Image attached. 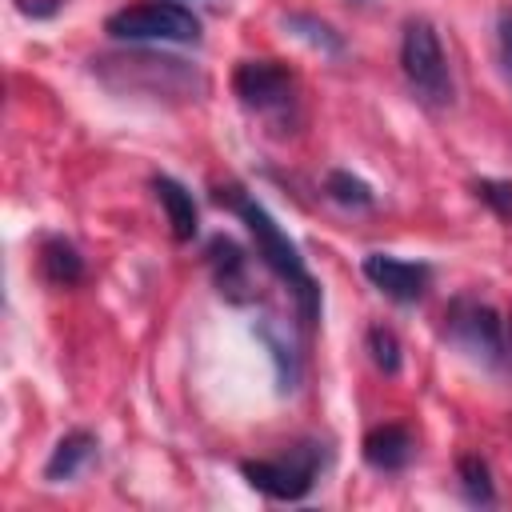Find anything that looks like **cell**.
Returning a JSON list of instances; mask_svg holds the SVG:
<instances>
[{
  "label": "cell",
  "instance_id": "7c38bea8",
  "mask_svg": "<svg viewBox=\"0 0 512 512\" xmlns=\"http://www.w3.org/2000/svg\"><path fill=\"white\" fill-rule=\"evenodd\" d=\"M256 336L264 340V348H268V356H272L276 388H280V392H292V388L300 384V376H304V360H300L296 340H292V336H288V328H280L272 316L256 324Z\"/></svg>",
  "mask_w": 512,
  "mask_h": 512
},
{
  "label": "cell",
  "instance_id": "ac0fdd59",
  "mask_svg": "<svg viewBox=\"0 0 512 512\" xmlns=\"http://www.w3.org/2000/svg\"><path fill=\"white\" fill-rule=\"evenodd\" d=\"M472 196H476L480 204H488L500 220H512V180L480 176V180H472Z\"/></svg>",
  "mask_w": 512,
  "mask_h": 512
},
{
  "label": "cell",
  "instance_id": "ffe728a7",
  "mask_svg": "<svg viewBox=\"0 0 512 512\" xmlns=\"http://www.w3.org/2000/svg\"><path fill=\"white\" fill-rule=\"evenodd\" d=\"M12 4H16V12L28 16V20H52L68 0H12Z\"/></svg>",
  "mask_w": 512,
  "mask_h": 512
},
{
  "label": "cell",
  "instance_id": "9c48e42d",
  "mask_svg": "<svg viewBox=\"0 0 512 512\" xmlns=\"http://www.w3.org/2000/svg\"><path fill=\"white\" fill-rule=\"evenodd\" d=\"M360 452H364V460H368L376 472H400V468L412 464L416 440H412V432H408L404 424H376V428L364 436Z\"/></svg>",
  "mask_w": 512,
  "mask_h": 512
},
{
  "label": "cell",
  "instance_id": "6da1fadb",
  "mask_svg": "<svg viewBox=\"0 0 512 512\" xmlns=\"http://www.w3.org/2000/svg\"><path fill=\"white\" fill-rule=\"evenodd\" d=\"M212 200H216L220 208H228L232 216L244 220V228H248V236H252V244H256L260 264H264L276 280H284V284L292 288L300 324L312 328V324L320 320L324 296H320V284H316V276L308 272V264H304V256H300V248H296V240H292V236L276 224V216H272L248 188H240V184H220V188H212Z\"/></svg>",
  "mask_w": 512,
  "mask_h": 512
},
{
  "label": "cell",
  "instance_id": "4fadbf2b",
  "mask_svg": "<svg viewBox=\"0 0 512 512\" xmlns=\"http://www.w3.org/2000/svg\"><path fill=\"white\" fill-rule=\"evenodd\" d=\"M40 276L52 288H72L84 280V256L72 240L64 236H44L40 240Z\"/></svg>",
  "mask_w": 512,
  "mask_h": 512
},
{
  "label": "cell",
  "instance_id": "8fae6325",
  "mask_svg": "<svg viewBox=\"0 0 512 512\" xmlns=\"http://www.w3.org/2000/svg\"><path fill=\"white\" fill-rule=\"evenodd\" d=\"M152 196L160 200L164 216H168V232L176 244H188L196 232H200V212H196V200L192 192L172 180V176H152Z\"/></svg>",
  "mask_w": 512,
  "mask_h": 512
},
{
  "label": "cell",
  "instance_id": "e0dca14e",
  "mask_svg": "<svg viewBox=\"0 0 512 512\" xmlns=\"http://www.w3.org/2000/svg\"><path fill=\"white\" fill-rule=\"evenodd\" d=\"M364 348H368L372 364H376L384 376H396V372H400L404 356H400V340H396V332H392V328L372 324V328H368V336H364Z\"/></svg>",
  "mask_w": 512,
  "mask_h": 512
},
{
  "label": "cell",
  "instance_id": "7402d4cb",
  "mask_svg": "<svg viewBox=\"0 0 512 512\" xmlns=\"http://www.w3.org/2000/svg\"><path fill=\"white\" fill-rule=\"evenodd\" d=\"M356 4H364V0H356Z\"/></svg>",
  "mask_w": 512,
  "mask_h": 512
},
{
  "label": "cell",
  "instance_id": "5bb4252c",
  "mask_svg": "<svg viewBox=\"0 0 512 512\" xmlns=\"http://www.w3.org/2000/svg\"><path fill=\"white\" fill-rule=\"evenodd\" d=\"M456 484H460V496L472 504V508H488L496 504V484H492V468L484 456L468 452L456 460Z\"/></svg>",
  "mask_w": 512,
  "mask_h": 512
},
{
  "label": "cell",
  "instance_id": "3957f363",
  "mask_svg": "<svg viewBox=\"0 0 512 512\" xmlns=\"http://www.w3.org/2000/svg\"><path fill=\"white\" fill-rule=\"evenodd\" d=\"M440 332H444V340L452 348H460L464 356H472L484 368H500L508 360V324L484 300L456 296L444 308V328Z\"/></svg>",
  "mask_w": 512,
  "mask_h": 512
},
{
  "label": "cell",
  "instance_id": "d6986e66",
  "mask_svg": "<svg viewBox=\"0 0 512 512\" xmlns=\"http://www.w3.org/2000/svg\"><path fill=\"white\" fill-rule=\"evenodd\" d=\"M496 56H500V68L512 84V8H504L496 20Z\"/></svg>",
  "mask_w": 512,
  "mask_h": 512
},
{
  "label": "cell",
  "instance_id": "44dd1931",
  "mask_svg": "<svg viewBox=\"0 0 512 512\" xmlns=\"http://www.w3.org/2000/svg\"><path fill=\"white\" fill-rule=\"evenodd\" d=\"M508 336H512V320H508Z\"/></svg>",
  "mask_w": 512,
  "mask_h": 512
},
{
  "label": "cell",
  "instance_id": "7a4b0ae2",
  "mask_svg": "<svg viewBox=\"0 0 512 512\" xmlns=\"http://www.w3.org/2000/svg\"><path fill=\"white\" fill-rule=\"evenodd\" d=\"M328 464V448L320 440H296L288 452L280 456H268V460H244L240 464V476L268 500H280V504H292V500H304L312 488H316V476L324 472Z\"/></svg>",
  "mask_w": 512,
  "mask_h": 512
},
{
  "label": "cell",
  "instance_id": "2e32d148",
  "mask_svg": "<svg viewBox=\"0 0 512 512\" xmlns=\"http://www.w3.org/2000/svg\"><path fill=\"white\" fill-rule=\"evenodd\" d=\"M284 28L296 32L304 44L320 48L324 56H340V52H344V36H340L328 20H320V16H312V12H288V16H284Z\"/></svg>",
  "mask_w": 512,
  "mask_h": 512
},
{
  "label": "cell",
  "instance_id": "277c9868",
  "mask_svg": "<svg viewBox=\"0 0 512 512\" xmlns=\"http://www.w3.org/2000/svg\"><path fill=\"white\" fill-rule=\"evenodd\" d=\"M400 72L408 80V88L432 104V108H448L452 104V68H448V56L440 48V36L428 20H408L404 24V36H400Z\"/></svg>",
  "mask_w": 512,
  "mask_h": 512
},
{
  "label": "cell",
  "instance_id": "52a82bcc",
  "mask_svg": "<svg viewBox=\"0 0 512 512\" xmlns=\"http://www.w3.org/2000/svg\"><path fill=\"white\" fill-rule=\"evenodd\" d=\"M360 272L396 304H416L432 284V268L424 260H404L392 252H368L360 260Z\"/></svg>",
  "mask_w": 512,
  "mask_h": 512
},
{
  "label": "cell",
  "instance_id": "30bf717a",
  "mask_svg": "<svg viewBox=\"0 0 512 512\" xmlns=\"http://www.w3.org/2000/svg\"><path fill=\"white\" fill-rule=\"evenodd\" d=\"M96 452H100V440H96L88 428H72V432H64V436L56 440L48 464H44V480H48V484L76 480V476L96 460Z\"/></svg>",
  "mask_w": 512,
  "mask_h": 512
},
{
  "label": "cell",
  "instance_id": "ba28073f",
  "mask_svg": "<svg viewBox=\"0 0 512 512\" xmlns=\"http://www.w3.org/2000/svg\"><path fill=\"white\" fill-rule=\"evenodd\" d=\"M204 260H208V272H212L216 292H220L228 304H248V300H256V288H252V276H248V252H244L232 236H212V240L204 244Z\"/></svg>",
  "mask_w": 512,
  "mask_h": 512
},
{
  "label": "cell",
  "instance_id": "5b68a950",
  "mask_svg": "<svg viewBox=\"0 0 512 512\" xmlns=\"http://www.w3.org/2000/svg\"><path fill=\"white\" fill-rule=\"evenodd\" d=\"M104 32L116 40H136V44H196L200 40V20L192 8L176 0H144L112 12L104 20Z\"/></svg>",
  "mask_w": 512,
  "mask_h": 512
},
{
  "label": "cell",
  "instance_id": "9a60e30c",
  "mask_svg": "<svg viewBox=\"0 0 512 512\" xmlns=\"http://www.w3.org/2000/svg\"><path fill=\"white\" fill-rule=\"evenodd\" d=\"M324 196H328L332 204H340V208H352V212H364V208L376 204L372 184L360 180V176H352L348 168H332V172L324 176Z\"/></svg>",
  "mask_w": 512,
  "mask_h": 512
},
{
  "label": "cell",
  "instance_id": "8992f818",
  "mask_svg": "<svg viewBox=\"0 0 512 512\" xmlns=\"http://www.w3.org/2000/svg\"><path fill=\"white\" fill-rule=\"evenodd\" d=\"M232 92L252 112H288L296 104V80L280 60H240L232 72Z\"/></svg>",
  "mask_w": 512,
  "mask_h": 512
}]
</instances>
